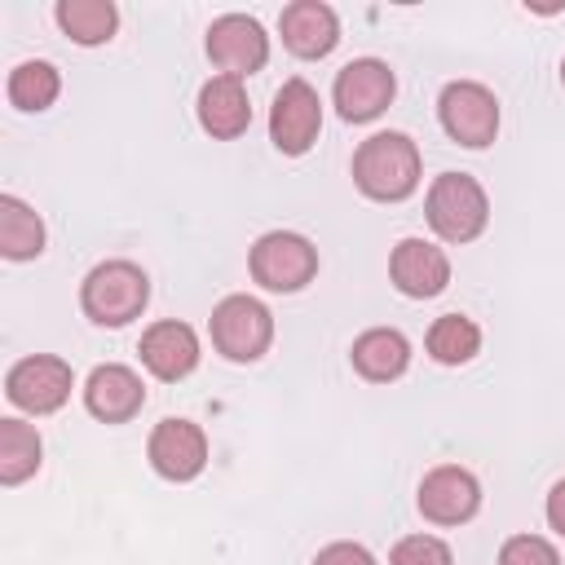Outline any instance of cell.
I'll list each match as a JSON object with an SVG mask.
<instances>
[{
    "label": "cell",
    "instance_id": "4fadbf2b",
    "mask_svg": "<svg viewBox=\"0 0 565 565\" xmlns=\"http://www.w3.org/2000/svg\"><path fill=\"white\" fill-rule=\"evenodd\" d=\"M388 274H393V287L411 300H428V296H441L446 282H450V256L428 243V238H402L388 256Z\"/></svg>",
    "mask_w": 565,
    "mask_h": 565
},
{
    "label": "cell",
    "instance_id": "7c38bea8",
    "mask_svg": "<svg viewBox=\"0 0 565 565\" xmlns=\"http://www.w3.org/2000/svg\"><path fill=\"white\" fill-rule=\"evenodd\" d=\"M150 468L168 481H194L207 463V437L194 419H159L150 433Z\"/></svg>",
    "mask_w": 565,
    "mask_h": 565
},
{
    "label": "cell",
    "instance_id": "cb8c5ba5",
    "mask_svg": "<svg viewBox=\"0 0 565 565\" xmlns=\"http://www.w3.org/2000/svg\"><path fill=\"white\" fill-rule=\"evenodd\" d=\"M388 565H455V556L437 534H406L388 552Z\"/></svg>",
    "mask_w": 565,
    "mask_h": 565
},
{
    "label": "cell",
    "instance_id": "30bf717a",
    "mask_svg": "<svg viewBox=\"0 0 565 565\" xmlns=\"http://www.w3.org/2000/svg\"><path fill=\"white\" fill-rule=\"evenodd\" d=\"M207 57L221 66V75H252L269 62V35L247 13H221L207 26Z\"/></svg>",
    "mask_w": 565,
    "mask_h": 565
},
{
    "label": "cell",
    "instance_id": "ffe728a7",
    "mask_svg": "<svg viewBox=\"0 0 565 565\" xmlns=\"http://www.w3.org/2000/svg\"><path fill=\"white\" fill-rule=\"evenodd\" d=\"M53 18L75 44H106L119 26V9L110 0H57Z\"/></svg>",
    "mask_w": 565,
    "mask_h": 565
},
{
    "label": "cell",
    "instance_id": "d4e9b609",
    "mask_svg": "<svg viewBox=\"0 0 565 565\" xmlns=\"http://www.w3.org/2000/svg\"><path fill=\"white\" fill-rule=\"evenodd\" d=\"M499 565H561V552L543 534H512L499 547Z\"/></svg>",
    "mask_w": 565,
    "mask_h": 565
},
{
    "label": "cell",
    "instance_id": "484cf974",
    "mask_svg": "<svg viewBox=\"0 0 565 565\" xmlns=\"http://www.w3.org/2000/svg\"><path fill=\"white\" fill-rule=\"evenodd\" d=\"M313 565H375V556H371L362 543L340 539V543H327V547L313 556Z\"/></svg>",
    "mask_w": 565,
    "mask_h": 565
},
{
    "label": "cell",
    "instance_id": "ba28073f",
    "mask_svg": "<svg viewBox=\"0 0 565 565\" xmlns=\"http://www.w3.org/2000/svg\"><path fill=\"white\" fill-rule=\"evenodd\" d=\"M71 384H75L71 366H66L62 358H53V353H31V358L13 362L9 375H4L9 402H13L18 411H26V415H49V411H57V406L71 397Z\"/></svg>",
    "mask_w": 565,
    "mask_h": 565
},
{
    "label": "cell",
    "instance_id": "5b68a950",
    "mask_svg": "<svg viewBox=\"0 0 565 565\" xmlns=\"http://www.w3.org/2000/svg\"><path fill=\"white\" fill-rule=\"evenodd\" d=\"M437 115H441V128L450 132V141H459L468 150L490 146L499 132V102L477 79H450L437 97Z\"/></svg>",
    "mask_w": 565,
    "mask_h": 565
},
{
    "label": "cell",
    "instance_id": "83f0119b",
    "mask_svg": "<svg viewBox=\"0 0 565 565\" xmlns=\"http://www.w3.org/2000/svg\"><path fill=\"white\" fill-rule=\"evenodd\" d=\"M561 84H565V62H561Z\"/></svg>",
    "mask_w": 565,
    "mask_h": 565
},
{
    "label": "cell",
    "instance_id": "52a82bcc",
    "mask_svg": "<svg viewBox=\"0 0 565 565\" xmlns=\"http://www.w3.org/2000/svg\"><path fill=\"white\" fill-rule=\"evenodd\" d=\"M322 132V102L309 79H287L269 106V141L282 154H305Z\"/></svg>",
    "mask_w": 565,
    "mask_h": 565
},
{
    "label": "cell",
    "instance_id": "6da1fadb",
    "mask_svg": "<svg viewBox=\"0 0 565 565\" xmlns=\"http://www.w3.org/2000/svg\"><path fill=\"white\" fill-rule=\"evenodd\" d=\"M353 181L375 203H402L419 185V150L406 132H375L353 154Z\"/></svg>",
    "mask_w": 565,
    "mask_h": 565
},
{
    "label": "cell",
    "instance_id": "603a6c76",
    "mask_svg": "<svg viewBox=\"0 0 565 565\" xmlns=\"http://www.w3.org/2000/svg\"><path fill=\"white\" fill-rule=\"evenodd\" d=\"M4 93H9V102L18 110H49L57 102V93H62V75H57L53 62H18L9 71Z\"/></svg>",
    "mask_w": 565,
    "mask_h": 565
},
{
    "label": "cell",
    "instance_id": "8992f818",
    "mask_svg": "<svg viewBox=\"0 0 565 565\" xmlns=\"http://www.w3.org/2000/svg\"><path fill=\"white\" fill-rule=\"evenodd\" d=\"M274 340V313L256 296H225L212 309V344L230 362H256Z\"/></svg>",
    "mask_w": 565,
    "mask_h": 565
},
{
    "label": "cell",
    "instance_id": "2e32d148",
    "mask_svg": "<svg viewBox=\"0 0 565 565\" xmlns=\"http://www.w3.org/2000/svg\"><path fill=\"white\" fill-rule=\"evenodd\" d=\"M278 31H282V44L296 57H327L340 44V18L322 0H296V4H287L282 18H278Z\"/></svg>",
    "mask_w": 565,
    "mask_h": 565
},
{
    "label": "cell",
    "instance_id": "e0dca14e",
    "mask_svg": "<svg viewBox=\"0 0 565 565\" xmlns=\"http://www.w3.org/2000/svg\"><path fill=\"white\" fill-rule=\"evenodd\" d=\"M194 110H199L203 132H212L221 141L247 132V124H252V102H247V88H243L238 75H212L199 88V106Z\"/></svg>",
    "mask_w": 565,
    "mask_h": 565
},
{
    "label": "cell",
    "instance_id": "ac0fdd59",
    "mask_svg": "<svg viewBox=\"0 0 565 565\" xmlns=\"http://www.w3.org/2000/svg\"><path fill=\"white\" fill-rule=\"evenodd\" d=\"M349 358H353V371H358L362 380L388 384V380H397V375L406 371V362H411V340H406L397 327H371V331H362V335L353 340Z\"/></svg>",
    "mask_w": 565,
    "mask_h": 565
},
{
    "label": "cell",
    "instance_id": "9a60e30c",
    "mask_svg": "<svg viewBox=\"0 0 565 565\" xmlns=\"http://www.w3.org/2000/svg\"><path fill=\"white\" fill-rule=\"evenodd\" d=\"M141 362L154 380H185L199 366V335L190 322L163 318L141 331Z\"/></svg>",
    "mask_w": 565,
    "mask_h": 565
},
{
    "label": "cell",
    "instance_id": "277c9868",
    "mask_svg": "<svg viewBox=\"0 0 565 565\" xmlns=\"http://www.w3.org/2000/svg\"><path fill=\"white\" fill-rule=\"evenodd\" d=\"M247 269L265 291H300L318 274V247L296 230H269L252 243Z\"/></svg>",
    "mask_w": 565,
    "mask_h": 565
},
{
    "label": "cell",
    "instance_id": "8fae6325",
    "mask_svg": "<svg viewBox=\"0 0 565 565\" xmlns=\"http://www.w3.org/2000/svg\"><path fill=\"white\" fill-rule=\"evenodd\" d=\"M419 512L433 521V525H463L477 508H481V486L468 468L459 463H437L433 472H424L419 481V494H415Z\"/></svg>",
    "mask_w": 565,
    "mask_h": 565
},
{
    "label": "cell",
    "instance_id": "44dd1931",
    "mask_svg": "<svg viewBox=\"0 0 565 565\" xmlns=\"http://www.w3.org/2000/svg\"><path fill=\"white\" fill-rule=\"evenodd\" d=\"M428 353L433 362L441 366H463L481 353V327L468 318V313H441L433 327H428Z\"/></svg>",
    "mask_w": 565,
    "mask_h": 565
},
{
    "label": "cell",
    "instance_id": "7a4b0ae2",
    "mask_svg": "<svg viewBox=\"0 0 565 565\" xmlns=\"http://www.w3.org/2000/svg\"><path fill=\"white\" fill-rule=\"evenodd\" d=\"M150 300V278L132 260H102L84 274L79 305L97 327H124L132 322Z\"/></svg>",
    "mask_w": 565,
    "mask_h": 565
},
{
    "label": "cell",
    "instance_id": "9c48e42d",
    "mask_svg": "<svg viewBox=\"0 0 565 565\" xmlns=\"http://www.w3.org/2000/svg\"><path fill=\"white\" fill-rule=\"evenodd\" d=\"M397 93V79L388 71V62L380 57H353L335 71V84H331V97H335V110L349 119V124H366L375 119Z\"/></svg>",
    "mask_w": 565,
    "mask_h": 565
},
{
    "label": "cell",
    "instance_id": "3957f363",
    "mask_svg": "<svg viewBox=\"0 0 565 565\" xmlns=\"http://www.w3.org/2000/svg\"><path fill=\"white\" fill-rule=\"evenodd\" d=\"M424 212H428V225H433L437 238H446V243H472L486 230V221H490V199H486V190H481L477 177H468V172H441L428 185Z\"/></svg>",
    "mask_w": 565,
    "mask_h": 565
},
{
    "label": "cell",
    "instance_id": "4316f807",
    "mask_svg": "<svg viewBox=\"0 0 565 565\" xmlns=\"http://www.w3.org/2000/svg\"><path fill=\"white\" fill-rule=\"evenodd\" d=\"M547 525H552V530L565 539V477H561V481L547 490Z\"/></svg>",
    "mask_w": 565,
    "mask_h": 565
},
{
    "label": "cell",
    "instance_id": "7402d4cb",
    "mask_svg": "<svg viewBox=\"0 0 565 565\" xmlns=\"http://www.w3.org/2000/svg\"><path fill=\"white\" fill-rule=\"evenodd\" d=\"M40 433L22 419H0V481L4 486H18L26 481L35 468H40Z\"/></svg>",
    "mask_w": 565,
    "mask_h": 565
},
{
    "label": "cell",
    "instance_id": "5bb4252c",
    "mask_svg": "<svg viewBox=\"0 0 565 565\" xmlns=\"http://www.w3.org/2000/svg\"><path fill=\"white\" fill-rule=\"evenodd\" d=\"M146 402V388H141V375L124 362H102L88 371L84 380V406L88 415H97L102 424H124L141 411Z\"/></svg>",
    "mask_w": 565,
    "mask_h": 565
},
{
    "label": "cell",
    "instance_id": "d6986e66",
    "mask_svg": "<svg viewBox=\"0 0 565 565\" xmlns=\"http://www.w3.org/2000/svg\"><path fill=\"white\" fill-rule=\"evenodd\" d=\"M0 252L9 260H35L44 252V221L18 194H0Z\"/></svg>",
    "mask_w": 565,
    "mask_h": 565
}]
</instances>
